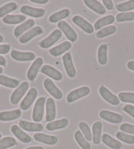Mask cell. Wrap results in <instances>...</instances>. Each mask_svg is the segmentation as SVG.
Returning <instances> with one entry per match:
<instances>
[{
	"label": "cell",
	"instance_id": "1",
	"mask_svg": "<svg viewBox=\"0 0 134 149\" xmlns=\"http://www.w3.org/2000/svg\"><path fill=\"white\" fill-rule=\"evenodd\" d=\"M45 104V98L40 97L36 102L32 112V120L35 122H40L42 120Z\"/></svg>",
	"mask_w": 134,
	"mask_h": 149
},
{
	"label": "cell",
	"instance_id": "2",
	"mask_svg": "<svg viewBox=\"0 0 134 149\" xmlns=\"http://www.w3.org/2000/svg\"><path fill=\"white\" fill-rule=\"evenodd\" d=\"M29 84L27 81H23L19 85V86L17 87L16 89L13 92L11 95V102L13 104L16 105L20 102V99L24 95L25 93L28 91Z\"/></svg>",
	"mask_w": 134,
	"mask_h": 149
},
{
	"label": "cell",
	"instance_id": "3",
	"mask_svg": "<svg viewBox=\"0 0 134 149\" xmlns=\"http://www.w3.org/2000/svg\"><path fill=\"white\" fill-rule=\"evenodd\" d=\"M62 35L63 34H62V32L60 30H55L49 35L48 37L38 43V45L43 49H47L60 40Z\"/></svg>",
	"mask_w": 134,
	"mask_h": 149
},
{
	"label": "cell",
	"instance_id": "4",
	"mask_svg": "<svg viewBox=\"0 0 134 149\" xmlns=\"http://www.w3.org/2000/svg\"><path fill=\"white\" fill-rule=\"evenodd\" d=\"M90 93V89L87 86L81 87L80 88L70 91L66 96V101L68 102H73L82 97L87 96Z\"/></svg>",
	"mask_w": 134,
	"mask_h": 149
},
{
	"label": "cell",
	"instance_id": "5",
	"mask_svg": "<svg viewBox=\"0 0 134 149\" xmlns=\"http://www.w3.org/2000/svg\"><path fill=\"white\" fill-rule=\"evenodd\" d=\"M58 28L60 29L61 31L64 33V34L66 36L67 39L70 40L72 42H74L77 40L78 38V36H77L76 32L73 30L68 23L64 20H61V21L59 22L57 24Z\"/></svg>",
	"mask_w": 134,
	"mask_h": 149
},
{
	"label": "cell",
	"instance_id": "6",
	"mask_svg": "<svg viewBox=\"0 0 134 149\" xmlns=\"http://www.w3.org/2000/svg\"><path fill=\"white\" fill-rule=\"evenodd\" d=\"M63 61L64 67L67 75L69 78H74L76 75V70L74 66L71 54L70 53H66L63 56Z\"/></svg>",
	"mask_w": 134,
	"mask_h": 149
},
{
	"label": "cell",
	"instance_id": "7",
	"mask_svg": "<svg viewBox=\"0 0 134 149\" xmlns=\"http://www.w3.org/2000/svg\"><path fill=\"white\" fill-rule=\"evenodd\" d=\"M38 96V91L37 89L32 87L31 88L28 92L27 93V95L22 100L20 104V109L23 110H27L29 108L32 106L34 101L36 100Z\"/></svg>",
	"mask_w": 134,
	"mask_h": 149
},
{
	"label": "cell",
	"instance_id": "8",
	"mask_svg": "<svg viewBox=\"0 0 134 149\" xmlns=\"http://www.w3.org/2000/svg\"><path fill=\"white\" fill-rule=\"evenodd\" d=\"M99 116L103 120H106V121L110 123H112V124H119V123L122 122L123 120V117L122 116V115L106 110H101L99 112Z\"/></svg>",
	"mask_w": 134,
	"mask_h": 149
},
{
	"label": "cell",
	"instance_id": "9",
	"mask_svg": "<svg viewBox=\"0 0 134 149\" xmlns=\"http://www.w3.org/2000/svg\"><path fill=\"white\" fill-rule=\"evenodd\" d=\"M99 94L105 101L112 105H118L120 104V100L118 97L110 91L106 87L101 86L99 89Z\"/></svg>",
	"mask_w": 134,
	"mask_h": 149
},
{
	"label": "cell",
	"instance_id": "10",
	"mask_svg": "<svg viewBox=\"0 0 134 149\" xmlns=\"http://www.w3.org/2000/svg\"><path fill=\"white\" fill-rule=\"evenodd\" d=\"M43 86L49 93L56 99H61L63 97V93L55 84L50 78H46L43 81Z\"/></svg>",
	"mask_w": 134,
	"mask_h": 149
},
{
	"label": "cell",
	"instance_id": "11",
	"mask_svg": "<svg viewBox=\"0 0 134 149\" xmlns=\"http://www.w3.org/2000/svg\"><path fill=\"white\" fill-rule=\"evenodd\" d=\"M20 11L22 14L34 18L42 17L45 13V9L35 8V7H32L28 6H22L20 7Z\"/></svg>",
	"mask_w": 134,
	"mask_h": 149
},
{
	"label": "cell",
	"instance_id": "12",
	"mask_svg": "<svg viewBox=\"0 0 134 149\" xmlns=\"http://www.w3.org/2000/svg\"><path fill=\"white\" fill-rule=\"evenodd\" d=\"M43 63V58L41 57L37 58L34 61L27 72V78L30 81H34L37 76L38 71L42 67Z\"/></svg>",
	"mask_w": 134,
	"mask_h": 149
},
{
	"label": "cell",
	"instance_id": "13",
	"mask_svg": "<svg viewBox=\"0 0 134 149\" xmlns=\"http://www.w3.org/2000/svg\"><path fill=\"white\" fill-rule=\"evenodd\" d=\"M73 21L76 25L78 26L82 30H83L87 34H92L94 32V26L90 24L89 22L85 20L84 18L79 16V15H76L73 18Z\"/></svg>",
	"mask_w": 134,
	"mask_h": 149
},
{
	"label": "cell",
	"instance_id": "14",
	"mask_svg": "<svg viewBox=\"0 0 134 149\" xmlns=\"http://www.w3.org/2000/svg\"><path fill=\"white\" fill-rule=\"evenodd\" d=\"M12 58L17 61H31L36 58L35 54L32 52H22L17 50H12L11 53Z\"/></svg>",
	"mask_w": 134,
	"mask_h": 149
},
{
	"label": "cell",
	"instance_id": "15",
	"mask_svg": "<svg viewBox=\"0 0 134 149\" xmlns=\"http://www.w3.org/2000/svg\"><path fill=\"white\" fill-rule=\"evenodd\" d=\"M41 72L43 74H45L46 76L50 77L56 81H61L63 79V74L57 70L55 68L50 65H44L41 68Z\"/></svg>",
	"mask_w": 134,
	"mask_h": 149
},
{
	"label": "cell",
	"instance_id": "16",
	"mask_svg": "<svg viewBox=\"0 0 134 149\" xmlns=\"http://www.w3.org/2000/svg\"><path fill=\"white\" fill-rule=\"evenodd\" d=\"M56 106L55 101L52 98H48L46 101L45 121L50 122L55 119Z\"/></svg>",
	"mask_w": 134,
	"mask_h": 149
},
{
	"label": "cell",
	"instance_id": "17",
	"mask_svg": "<svg viewBox=\"0 0 134 149\" xmlns=\"http://www.w3.org/2000/svg\"><path fill=\"white\" fill-rule=\"evenodd\" d=\"M43 33L42 28L40 26H35L30 30H28L27 32L25 34L22 35L19 38V42L21 43H26L29 42L36 36L38 35H40Z\"/></svg>",
	"mask_w": 134,
	"mask_h": 149
},
{
	"label": "cell",
	"instance_id": "18",
	"mask_svg": "<svg viewBox=\"0 0 134 149\" xmlns=\"http://www.w3.org/2000/svg\"><path fill=\"white\" fill-rule=\"evenodd\" d=\"M34 139L38 142L48 145H54L58 142V138L56 136L48 135L41 133H38L34 135Z\"/></svg>",
	"mask_w": 134,
	"mask_h": 149
},
{
	"label": "cell",
	"instance_id": "19",
	"mask_svg": "<svg viewBox=\"0 0 134 149\" xmlns=\"http://www.w3.org/2000/svg\"><path fill=\"white\" fill-rule=\"evenodd\" d=\"M19 126L27 132H39L43 130V126L40 123H32L25 120H20Z\"/></svg>",
	"mask_w": 134,
	"mask_h": 149
},
{
	"label": "cell",
	"instance_id": "20",
	"mask_svg": "<svg viewBox=\"0 0 134 149\" xmlns=\"http://www.w3.org/2000/svg\"><path fill=\"white\" fill-rule=\"evenodd\" d=\"M84 2L88 8L97 14L104 15L106 13V9L103 5L97 0H84Z\"/></svg>",
	"mask_w": 134,
	"mask_h": 149
},
{
	"label": "cell",
	"instance_id": "21",
	"mask_svg": "<svg viewBox=\"0 0 134 149\" xmlns=\"http://www.w3.org/2000/svg\"><path fill=\"white\" fill-rule=\"evenodd\" d=\"M34 24L35 22L32 19H28L26 20L22 24L19 25L18 26L15 28L13 32L15 36L17 38H20L22 35L23 33L25 32V31H27V30H29L31 28H32L34 26Z\"/></svg>",
	"mask_w": 134,
	"mask_h": 149
},
{
	"label": "cell",
	"instance_id": "22",
	"mask_svg": "<svg viewBox=\"0 0 134 149\" xmlns=\"http://www.w3.org/2000/svg\"><path fill=\"white\" fill-rule=\"evenodd\" d=\"M11 132L20 141L24 143H28L32 141L30 136L24 133L17 125H13L11 128Z\"/></svg>",
	"mask_w": 134,
	"mask_h": 149
},
{
	"label": "cell",
	"instance_id": "23",
	"mask_svg": "<svg viewBox=\"0 0 134 149\" xmlns=\"http://www.w3.org/2000/svg\"><path fill=\"white\" fill-rule=\"evenodd\" d=\"M72 47V44L70 42H64L59 45L51 48L50 50V53L53 56H58L62 54L65 53L66 51L70 49Z\"/></svg>",
	"mask_w": 134,
	"mask_h": 149
},
{
	"label": "cell",
	"instance_id": "24",
	"mask_svg": "<svg viewBox=\"0 0 134 149\" xmlns=\"http://www.w3.org/2000/svg\"><path fill=\"white\" fill-rule=\"evenodd\" d=\"M21 116V110L16 109L11 111H4L0 112V121L8 122L18 119Z\"/></svg>",
	"mask_w": 134,
	"mask_h": 149
},
{
	"label": "cell",
	"instance_id": "25",
	"mask_svg": "<svg viewBox=\"0 0 134 149\" xmlns=\"http://www.w3.org/2000/svg\"><path fill=\"white\" fill-rule=\"evenodd\" d=\"M102 142L107 146L112 149H120L122 147V144L119 141L114 139L109 134L105 133L101 137Z\"/></svg>",
	"mask_w": 134,
	"mask_h": 149
},
{
	"label": "cell",
	"instance_id": "26",
	"mask_svg": "<svg viewBox=\"0 0 134 149\" xmlns=\"http://www.w3.org/2000/svg\"><path fill=\"white\" fill-rule=\"evenodd\" d=\"M102 123L97 121L95 122L92 127V141L95 145H99L101 141V132H102Z\"/></svg>",
	"mask_w": 134,
	"mask_h": 149
},
{
	"label": "cell",
	"instance_id": "27",
	"mask_svg": "<svg viewBox=\"0 0 134 149\" xmlns=\"http://www.w3.org/2000/svg\"><path fill=\"white\" fill-rule=\"evenodd\" d=\"M27 19L25 15H7L3 18V22L8 24H17L25 21Z\"/></svg>",
	"mask_w": 134,
	"mask_h": 149
},
{
	"label": "cell",
	"instance_id": "28",
	"mask_svg": "<svg viewBox=\"0 0 134 149\" xmlns=\"http://www.w3.org/2000/svg\"><path fill=\"white\" fill-rule=\"evenodd\" d=\"M68 124V120L66 118L51 122L46 125V129L48 131H54L56 130H61L66 127Z\"/></svg>",
	"mask_w": 134,
	"mask_h": 149
},
{
	"label": "cell",
	"instance_id": "29",
	"mask_svg": "<svg viewBox=\"0 0 134 149\" xmlns=\"http://www.w3.org/2000/svg\"><path fill=\"white\" fill-rule=\"evenodd\" d=\"M114 17L113 15H107L106 17H102L100 19H98L96 22H95L94 28L95 30H99L100 28L105 26L111 24L114 22Z\"/></svg>",
	"mask_w": 134,
	"mask_h": 149
},
{
	"label": "cell",
	"instance_id": "30",
	"mask_svg": "<svg viewBox=\"0 0 134 149\" xmlns=\"http://www.w3.org/2000/svg\"><path fill=\"white\" fill-rule=\"evenodd\" d=\"M107 51H108V44L103 43L101 44L97 51V58L98 61L100 65H105L107 63Z\"/></svg>",
	"mask_w": 134,
	"mask_h": 149
},
{
	"label": "cell",
	"instance_id": "31",
	"mask_svg": "<svg viewBox=\"0 0 134 149\" xmlns=\"http://www.w3.org/2000/svg\"><path fill=\"white\" fill-rule=\"evenodd\" d=\"M0 84L9 88H16L19 86L20 81L16 79L9 78L4 75H0Z\"/></svg>",
	"mask_w": 134,
	"mask_h": 149
},
{
	"label": "cell",
	"instance_id": "32",
	"mask_svg": "<svg viewBox=\"0 0 134 149\" xmlns=\"http://www.w3.org/2000/svg\"><path fill=\"white\" fill-rule=\"evenodd\" d=\"M70 14V10L68 9H64L60 11L50 15L49 19H50V21L51 22L55 23L57 22L60 21V20L61 21L62 19H66V18L68 17Z\"/></svg>",
	"mask_w": 134,
	"mask_h": 149
},
{
	"label": "cell",
	"instance_id": "33",
	"mask_svg": "<svg viewBox=\"0 0 134 149\" xmlns=\"http://www.w3.org/2000/svg\"><path fill=\"white\" fill-rule=\"evenodd\" d=\"M74 138H75L77 143L82 149H91V145L85 139L80 130H78L75 132Z\"/></svg>",
	"mask_w": 134,
	"mask_h": 149
},
{
	"label": "cell",
	"instance_id": "34",
	"mask_svg": "<svg viewBox=\"0 0 134 149\" xmlns=\"http://www.w3.org/2000/svg\"><path fill=\"white\" fill-rule=\"evenodd\" d=\"M117 27L115 26L110 25L109 26H107L103 28L101 30H98L96 33V36L99 39L100 38H103L105 37H107L108 36L112 35L117 32Z\"/></svg>",
	"mask_w": 134,
	"mask_h": 149
},
{
	"label": "cell",
	"instance_id": "35",
	"mask_svg": "<svg viewBox=\"0 0 134 149\" xmlns=\"http://www.w3.org/2000/svg\"><path fill=\"white\" fill-rule=\"evenodd\" d=\"M16 145V140L12 137H6L0 140V149H7Z\"/></svg>",
	"mask_w": 134,
	"mask_h": 149
},
{
	"label": "cell",
	"instance_id": "36",
	"mask_svg": "<svg viewBox=\"0 0 134 149\" xmlns=\"http://www.w3.org/2000/svg\"><path fill=\"white\" fill-rule=\"evenodd\" d=\"M17 9V5L14 2L9 3L0 7V18L4 17L5 15L15 11Z\"/></svg>",
	"mask_w": 134,
	"mask_h": 149
},
{
	"label": "cell",
	"instance_id": "37",
	"mask_svg": "<svg viewBox=\"0 0 134 149\" xmlns=\"http://www.w3.org/2000/svg\"><path fill=\"white\" fill-rule=\"evenodd\" d=\"M78 126L80 129V130L82 132V133H83L85 139H86L87 141H92V134L89 125H87L86 122H81L79 123Z\"/></svg>",
	"mask_w": 134,
	"mask_h": 149
},
{
	"label": "cell",
	"instance_id": "38",
	"mask_svg": "<svg viewBox=\"0 0 134 149\" xmlns=\"http://www.w3.org/2000/svg\"><path fill=\"white\" fill-rule=\"evenodd\" d=\"M116 8L120 12H124L131 11L134 9V0H131L124 2V3L117 4L116 6Z\"/></svg>",
	"mask_w": 134,
	"mask_h": 149
},
{
	"label": "cell",
	"instance_id": "39",
	"mask_svg": "<svg viewBox=\"0 0 134 149\" xmlns=\"http://www.w3.org/2000/svg\"><path fill=\"white\" fill-rule=\"evenodd\" d=\"M116 20L118 22L124 21H132L134 20V12L120 13L116 17Z\"/></svg>",
	"mask_w": 134,
	"mask_h": 149
},
{
	"label": "cell",
	"instance_id": "40",
	"mask_svg": "<svg viewBox=\"0 0 134 149\" xmlns=\"http://www.w3.org/2000/svg\"><path fill=\"white\" fill-rule=\"evenodd\" d=\"M116 137L119 139L120 141H122V142L130 144V145H132L134 144V136L126 134L125 133L121 132H118L116 134Z\"/></svg>",
	"mask_w": 134,
	"mask_h": 149
},
{
	"label": "cell",
	"instance_id": "41",
	"mask_svg": "<svg viewBox=\"0 0 134 149\" xmlns=\"http://www.w3.org/2000/svg\"><path fill=\"white\" fill-rule=\"evenodd\" d=\"M118 99L122 102L134 104V93L122 92L118 94Z\"/></svg>",
	"mask_w": 134,
	"mask_h": 149
},
{
	"label": "cell",
	"instance_id": "42",
	"mask_svg": "<svg viewBox=\"0 0 134 149\" xmlns=\"http://www.w3.org/2000/svg\"><path fill=\"white\" fill-rule=\"evenodd\" d=\"M120 130L123 132L134 135V125H131L128 123H124L120 125Z\"/></svg>",
	"mask_w": 134,
	"mask_h": 149
},
{
	"label": "cell",
	"instance_id": "43",
	"mask_svg": "<svg viewBox=\"0 0 134 149\" xmlns=\"http://www.w3.org/2000/svg\"><path fill=\"white\" fill-rule=\"evenodd\" d=\"M123 110L130 115L134 119V106L131 104H126L123 108Z\"/></svg>",
	"mask_w": 134,
	"mask_h": 149
},
{
	"label": "cell",
	"instance_id": "44",
	"mask_svg": "<svg viewBox=\"0 0 134 149\" xmlns=\"http://www.w3.org/2000/svg\"><path fill=\"white\" fill-rule=\"evenodd\" d=\"M103 3L105 7V9L108 10H112L114 9V6L111 0H103Z\"/></svg>",
	"mask_w": 134,
	"mask_h": 149
},
{
	"label": "cell",
	"instance_id": "45",
	"mask_svg": "<svg viewBox=\"0 0 134 149\" xmlns=\"http://www.w3.org/2000/svg\"><path fill=\"white\" fill-rule=\"evenodd\" d=\"M10 45L7 44L0 45V54H6L10 51Z\"/></svg>",
	"mask_w": 134,
	"mask_h": 149
},
{
	"label": "cell",
	"instance_id": "46",
	"mask_svg": "<svg viewBox=\"0 0 134 149\" xmlns=\"http://www.w3.org/2000/svg\"><path fill=\"white\" fill-rule=\"evenodd\" d=\"M31 2L38 4H45L49 2V0H30Z\"/></svg>",
	"mask_w": 134,
	"mask_h": 149
},
{
	"label": "cell",
	"instance_id": "47",
	"mask_svg": "<svg viewBox=\"0 0 134 149\" xmlns=\"http://www.w3.org/2000/svg\"><path fill=\"white\" fill-rule=\"evenodd\" d=\"M127 66L130 70L134 71V61H129L127 64Z\"/></svg>",
	"mask_w": 134,
	"mask_h": 149
},
{
	"label": "cell",
	"instance_id": "48",
	"mask_svg": "<svg viewBox=\"0 0 134 149\" xmlns=\"http://www.w3.org/2000/svg\"><path fill=\"white\" fill-rule=\"evenodd\" d=\"M6 64V59L3 56H0V65L4 66Z\"/></svg>",
	"mask_w": 134,
	"mask_h": 149
},
{
	"label": "cell",
	"instance_id": "49",
	"mask_svg": "<svg viewBox=\"0 0 134 149\" xmlns=\"http://www.w3.org/2000/svg\"><path fill=\"white\" fill-rule=\"evenodd\" d=\"M25 149H44V148L40 146H30V147H28Z\"/></svg>",
	"mask_w": 134,
	"mask_h": 149
},
{
	"label": "cell",
	"instance_id": "50",
	"mask_svg": "<svg viewBox=\"0 0 134 149\" xmlns=\"http://www.w3.org/2000/svg\"><path fill=\"white\" fill-rule=\"evenodd\" d=\"M3 42V38L1 34H0V43H1Z\"/></svg>",
	"mask_w": 134,
	"mask_h": 149
},
{
	"label": "cell",
	"instance_id": "51",
	"mask_svg": "<svg viewBox=\"0 0 134 149\" xmlns=\"http://www.w3.org/2000/svg\"><path fill=\"white\" fill-rule=\"evenodd\" d=\"M3 68H2V67H1V66H0V74L3 73Z\"/></svg>",
	"mask_w": 134,
	"mask_h": 149
},
{
	"label": "cell",
	"instance_id": "52",
	"mask_svg": "<svg viewBox=\"0 0 134 149\" xmlns=\"http://www.w3.org/2000/svg\"><path fill=\"white\" fill-rule=\"evenodd\" d=\"M1 134L0 133V139H1Z\"/></svg>",
	"mask_w": 134,
	"mask_h": 149
}]
</instances>
